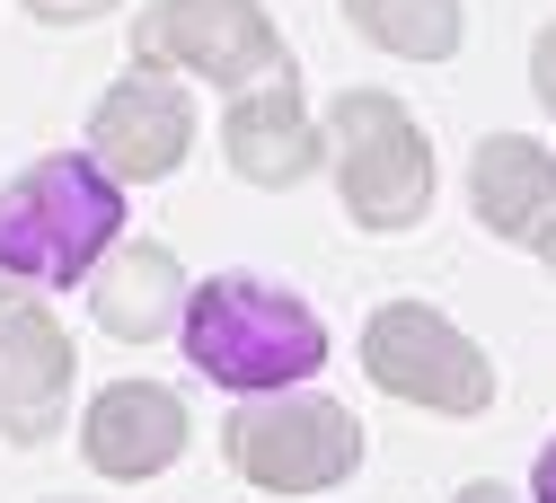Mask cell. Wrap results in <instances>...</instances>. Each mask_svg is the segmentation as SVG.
Masks as SVG:
<instances>
[{"label":"cell","instance_id":"obj_1","mask_svg":"<svg viewBox=\"0 0 556 503\" xmlns=\"http://www.w3.org/2000/svg\"><path fill=\"white\" fill-rule=\"evenodd\" d=\"M177 344L186 363L213 380V389H239V398H265V389H301L318 380L327 363V327L301 292L265 274H213L186 292V318H177Z\"/></svg>","mask_w":556,"mask_h":503},{"label":"cell","instance_id":"obj_2","mask_svg":"<svg viewBox=\"0 0 556 503\" xmlns=\"http://www.w3.org/2000/svg\"><path fill=\"white\" fill-rule=\"evenodd\" d=\"M115 239H124V177H106L80 151L36 160L0 194V274L36 282V292H72Z\"/></svg>","mask_w":556,"mask_h":503},{"label":"cell","instance_id":"obj_3","mask_svg":"<svg viewBox=\"0 0 556 503\" xmlns=\"http://www.w3.org/2000/svg\"><path fill=\"white\" fill-rule=\"evenodd\" d=\"M327 160L363 230H415L433 212V141L389 89H344L327 106Z\"/></svg>","mask_w":556,"mask_h":503},{"label":"cell","instance_id":"obj_4","mask_svg":"<svg viewBox=\"0 0 556 503\" xmlns=\"http://www.w3.org/2000/svg\"><path fill=\"white\" fill-rule=\"evenodd\" d=\"M222 451L256 494H327L363 468V415L309 389H265L222 424Z\"/></svg>","mask_w":556,"mask_h":503},{"label":"cell","instance_id":"obj_5","mask_svg":"<svg viewBox=\"0 0 556 503\" xmlns=\"http://www.w3.org/2000/svg\"><path fill=\"white\" fill-rule=\"evenodd\" d=\"M363 372L397 406H433V415H485L495 406V363L468 327H451L433 301H380L363 318Z\"/></svg>","mask_w":556,"mask_h":503},{"label":"cell","instance_id":"obj_6","mask_svg":"<svg viewBox=\"0 0 556 503\" xmlns=\"http://www.w3.org/2000/svg\"><path fill=\"white\" fill-rule=\"evenodd\" d=\"M132 45H142V62L213 80V89H248L265 71H283V36L256 0H151Z\"/></svg>","mask_w":556,"mask_h":503},{"label":"cell","instance_id":"obj_7","mask_svg":"<svg viewBox=\"0 0 556 503\" xmlns=\"http://www.w3.org/2000/svg\"><path fill=\"white\" fill-rule=\"evenodd\" d=\"M186 151H194V98L177 89V71L132 62L89 115V160L124 186H160L186 168Z\"/></svg>","mask_w":556,"mask_h":503},{"label":"cell","instance_id":"obj_8","mask_svg":"<svg viewBox=\"0 0 556 503\" xmlns=\"http://www.w3.org/2000/svg\"><path fill=\"white\" fill-rule=\"evenodd\" d=\"M72 327H62L36 292H18L0 310V433L18 451H45L62 433V415H72Z\"/></svg>","mask_w":556,"mask_h":503},{"label":"cell","instance_id":"obj_9","mask_svg":"<svg viewBox=\"0 0 556 503\" xmlns=\"http://www.w3.org/2000/svg\"><path fill=\"white\" fill-rule=\"evenodd\" d=\"M186 433H194L186 398L160 389V380H106L89 398V415H80V451L115 486H151L160 468H177L186 460Z\"/></svg>","mask_w":556,"mask_h":503},{"label":"cell","instance_id":"obj_10","mask_svg":"<svg viewBox=\"0 0 556 503\" xmlns=\"http://www.w3.org/2000/svg\"><path fill=\"white\" fill-rule=\"evenodd\" d=\"M318 151H327V133H318V115L301 98V71L292 62L265 71V80H248L230 98V115H222V160L248 186H301L318 168Z\"/></svg>","mask_w":556,"mask_h":503},{"label":"cell","instance_id":"obj_11","mask_svg":"<svg viewBox=\"0 0 556 503\" xmlns=\"http://www.w3.org/2000/svg\"><path fill=\"white\" fill-rule=\"evenodd\" d=\"M468 203L504 248H547L556 239V151L530 133H485L468 160Z\"/></svg>","mask_w":556,"mask_h":503},{"label":"cell","instance_id":"obj_12","mask_svg":"<svg viewBox=\"0 0 556 503\" xmlns=\"http://www.w3.org/2000/svg\"><path fill=\"white\" fill-rule=\"evenodd\" d=\"M186 265H177V248H160V239H115L106 256H98V274H89V318L115 336V344H151V336H168L177 318H186Z\"/></svg>","mask_w":556,"mask_h":503},{"label":"cell","instance_id":"obj_13","mask_svg":"<svg viewBox=\"0 0 556 503\" xmlns=\"http://www.w3.org/2000/svg\"><path fill=\"white\" fill-rule=\"evenodd\" d=\"M344 18L397 62H451L459 53V0H344Z\"/></svg>","mask_w":556,"mask_h":503},{"label":"cell","instance_id":"obj_14","mask_svg":"<svg viewBox=\"0 0 556 503\" xmlns=\"http://www.w3.org/2000/svg\"><path fill=\"white\" fill-rule=\"evenodd\" d=\"M115 0H27V18L36 27H89V18H106Z\"/></svg>","mask_w":556,"mask_h":503},{"label":"cell","instance_id":"obj_15","mask_svg":"<svg viewBox=\"0 0 556 503\" xmlns=\"http://www.w3.org/2000/svg\"><path fill=\"white\" fill-rule=\"evenodd\" d=\"M530 89H539L547 115H556V27H539V45H530Z\"/></svg>","mask_w":556,"mask_h":503},{"label":"cell","instance_id":"obj_16","mask_svg":"<svg viewBox=\"0 0 556 503\" xmlns=\"http://www.w3.org/2000/svg\"><path fill=\"white\" fill-rule=\"evenodd\" d=\"M530 503H556V433H547V451L530 460Z\"/></svg>","mask_w":556,"mask_h":503},{"label":"cell","instance_id":"obj_17","mask_svg":"<svg viewBox=\"0 0 556 503\" xmlns=\"http://www.w3.org/2000/svg\"><path fill=\"white\" fill-rule=\"evenodd\" d=\"M451 503H521V494H513V486H495V477H477V486H459Z\"/></svg>","mask_w":556,"mask_h":503},{"label":"cell","instance_id":"obj_18","mask_svg":"<svg viewBox=\"0 0 556 503\" xmlns=\"http://www.w3.org/2000/svg\"><path fill=\"white\" fill-rule=\"evenodd\" d=\"M18 292H36V282H18V274H0V310H10Z\"/></svg>","mask_w":556,"mask_h":503},{"label":"cell","instance_id":"obj_19","mask_svg":"<svg viewBox=\"0 0 556 503\" xmlns=\"http://www.w3.org/2000/svg\"><path fill=\"white\" fill-rule=\"evenodd\" d=\"M539 256H547V274H556V239H547V248H539Z\"/></svg>","mask_w":556,"mask_h":503}]
</instances>
